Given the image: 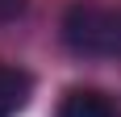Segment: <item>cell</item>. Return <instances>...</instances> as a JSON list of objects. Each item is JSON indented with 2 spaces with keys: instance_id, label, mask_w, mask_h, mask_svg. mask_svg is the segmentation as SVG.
Segmentation results:
<instances>
[{
  "instance_id": "2",
  "label": "cell",
  "mask_w": 121,
  "mask_h": 117,
  "mask_svg": "<svg viewBox=\"0 0 121 117\" xmlns=\"http://www.w3.org/2000/svg\"><path fill=\"white\" fill-rule=\"evenodd\" d=\"M54 117H117V105L100 88H71V92L59 100Z\"/></svg>"
},
{
  "instance_id": "4",
  "label": "cell",
  "mask_w": 121,
  "mask_h": 117,
  "mask_svg": "<svg viewBox=\"0 0 121 117\" xmlns=\"http://www.w3.org/2000/svg\"><path fill=\"white\" fill-rule=\"evenodd\" d=\"M25 13V0H0V21H13Z\"/></svg>"
},
{
  "instance_id": "1",
  "label": "cell",
  "mask_w": 121,
  "mask_h": 117,
  "mask_svg": "<svg viewBox=\"0 0 121 117\" xmlns=\"http://www.w3.org/2000/svg\"><path fill=\"white\" fill-rule=\"evenodd\" d=\"M63 42L84 58H121V0H71Z\"/></svg>"
},
{
  "instance_id": "3",
  "label": "cell",
  "mask_w": 121,
  "mask_h": 117,
  "mask_svg": "<svg viewBox=\"0 0 121 117\" xmlns=\"http://www.w3.org/2000/svg\"><path fill=\"white\" fill-rule=\"evenodd\" d=\"M29 92H34L29 71L0 63V117H17L25 105H29Z\"/></svg>"
}]
</instances>
